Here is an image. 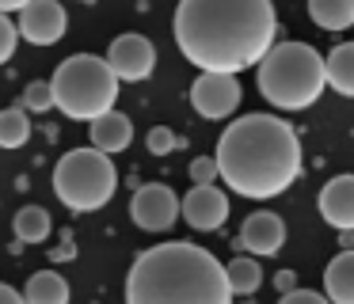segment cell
I'll return each instance as SVG.
<instances>
[{
	"instance_id": "6da1fadb",
	"label": "cell",
	"mask_w": 354,
	"mask_h": 304,
	"mask_svg": "<svg viewBox=\"0 0 354 304\" xmlns=\"http://www.w3.org/2000/svg\"><path fill=\"white\" fill-rule=\"evenodd\" d=\"M176 46L202 73H244L274 46L278 15L270 0H179Z\"/></svg>"
},
{
	"instance_id": "7a4b0ae2",
	"label": "cell",
	"mask_w": 354,
	"mask_h": 304,
	"mask_svg": "<svg viewBox=\"0 0 354 304\" xmlns=\"http://www.w3.org/2000/svg\"><path fill=\"white\" fill-rule=\"evenodd\" d=\"M217 179L240 198H278L301 179V137L278 114H244L217 137Z\"/></svg>"
},
{
	"instance_id": "3957f363",
	"label": "cell",
	"mask_w": 354,
	"mask_h": 304,
	"mask_svg": "<svg viewBox=\"0 0 354 304\" xmlns=\"http://www.w3.org/2000/svg\"><path fill=\"white\" fill-rule=\"evenodd\" d=\"M126 304H232L225 266L198 243H156L126 274Z\"/></svg>"
},
{
	"instance_id": "277c9868",
	"label": "cell",
	"mask_w": 354,
	"mask_h": 304,
	"mask_svg": "<svg viewBox=\"0 0 354 304\" xmlns=\"http://www.w3.org/2000/svg\"><path fill=\"white\" fill-rule=\"evenodd\" d=\"M259 95L278 111H305L324 95V57L308 42H278L255 65Z\"/></svg>"
},
{
	"instance_id": "5b68a950",
	"label": "cell",
	"mask_w": 354,
	"mask_h": 304,
	"mask_svg": "<svg viewBox=\"0 0 354 304\" xmlns=\"http://www.w3.org/2000/svg\"><path fill=\"white\" fill-rule=\"evenodd\" d=\"M50 91H54V106L65 118L92 122L100 114L115 111L118 80L103 57H95V53H73V57H65L57 65L54 80H50Z\"/></svg>"
},
{
	"instance_id": "8992f818",
	"label": "cell",
	"mask_w": 354,
	"mask_h": 304,
	"mask_svg": "<svg viewBox=\"0 0 354 304\" xmlns=\"http://www.w3.org/2000/svg\"><path fill=\"white\" fill-rule=\"evenodd\" d=\"M118 190V167L100 149H73L54 167V194L73 213H92L115 198Z\"/></svg>"
},
{
	"instance_id": "52a82bcc",
	"label": "cell",
	"mask_w": 354,
	"mask_h": 304,
	"mask_svg": "<svg viewBox=\"0 0 354 304\" xmlns=\"http://www.w3.org/2000/svg\"><path fill=\"white\" fill-rule=\"evenodd\" d=\"M130 217L141 232H168L179 220V198L164 182H145L130 198Z\"/></svg>"
},
{
	"instance_id": "ba28073f",
	"label": "cell",
	"mask_w": 354,
	"mask_h": 304,
	"mask_svg": "<svg viewBox=\"0 0 354 304\" xmlns=\"http://www.w3.org/2000/svg\"><path fill=\"white\" fill-rule=\"evenodd\" d=\"M240 80L232 73H198V80L191 84V106L202 114V118L217 122L229 118L240 106Z\"/></svg>"
},
{
	"instance_id": "9c48e42d",
	"label": "cell",
	"mask_w": 354,
	"mask_h": 304,
	"mask_svg": "<svg viewBox=\"0 0 354 304\" xmlns=\"http://www.w3.org/2000/svg\"><path fill=\"white\" fill-rule=\"evenodd\" d=\"M65 23H69V12H65L62 0H27L19 8L16 30L31 46H54V42H62Z\"/></svg>"
},
{
	"instance_id": "30bf717a",
	"label": "cell",
	"mask_w": 354,
	"mask_h": 304,
	"mask_svg": "<svg viewBox=\"0 0 354 304\" xmlns=\"http://www.w3.org/2000/svg\"><path fill=\"white\" fill-rule=\"evenodd\" d=\"M107 68L115 73V80H130V84L149 80L153 68H156L153 42H149L145 35H133V30L130 35H118L107 50Z\"/></svg>"
},
{
	"instance_id": "8fae6325",
	"label": "cell",
	"mask_w": 354,
	"mask_h": 304,
	"mask_svg": "<svg viewBox=\"0 0 354 304\" xmlns=\"http://www.w3.org/2000/svg\"><path fill=\"white\" fill-rule=\"evenodd\" d=\"M179 217L194 228V232H217V228L229 220V198H225L221 187L214 182H202V187H191L179 202Z\"/></svg>"
},
{
	"instance_id": "7c38bea8",
	"label": "cell",
	"mask_w": 354,
	"mask_h": 304,
	"mask_svg": "<svg viewBox=\"0 0 354 304\" xmlns=\"http://www.w3.org/2000/svg\"><path fill=\"white\" fill-rule=\"evenodd\" d=\"M282 243H286V220L270 209L252 213V217L240 225V236H236V247H244L248 255H255V258L278 255Z\"/></svg>"
},
{
	"instance_id": "4fadbf2b",
	"label": "cell",
	"mask_w": 354,
	"mask_h": 304,
	"mask_svg": "<svg viewBox=\"0 0 354 304\" xmlns=\"http://www.w3.org/2000/svg\"><path fill=\"white\" fill-rule=\"evenodd\" d=\"M316 209L339 232H354V175H335L331 182H324Z\"/></svg>"
},
{
	"instance_id": "5bb4252c",
	"label": "cell",
	"mask_w": 354,
	"mask_h": 304,
	"mask_svg": "<svg viewBox=\"0 0 354 304\" xmlns=\"http://www.w3.org/2000/svg\"><path fill=\"white\" fill-rule=\"evenodd\" d=\"M88 133H92V149H100L111 156V152H122L126 144L133 141V122L126 118L122 111H107V114H100V118H92Z\"/></svg>"
},
{
	"instance_id": "9a60e30c",
	"label": "cell",
	"mask_w": 354,
	"mask_h": 304,
	"mask_svg": "<svg viewBox=\"0 0 354 304\" xmlns=\"http://www.w3.org/2000/svg\"><path fill=\"white\" fill-rule=\"evenodd\" d=\"M324 296L331 304H354V247L339 251L324 266Z\"/></svg>"
},
{
	"instance_id": "2e32d148",
	"label": "cell",
	"mask_w": 354,
	"mask_h": 304,
	"mask_svg": "<svg viewBox=\"0 0 354 304\" xmlns=\"http://www.w3.org/2000/svg\"><path fill=\"white\" fill-rule=\"evenodd\" d=\"M324 80L331 84V91L354 99V42H339L324 57Z\"/></svg>"
},
{
	"instance_id": "e0dca14e",
	"label": "cell",
	"mask_w": 354,
	"mask_h": 304,
	"mask_svg": "<svg viewBox=\"0 0 354 304\" xmlns=\"http://www.w3.org/2000/svg\"><path fill=\"white\" fill-rule=\"evenodd\" d=\"M24 304H69V281L57 270L31 274V281L24 289Z\"/></svg>"
},
{
	"instance_id": "ac0fdd59",
	"label": "cell",
	"mask_w": 354,
	"mask_h": 304,
	"mask_svg": "<svg viewBox=\"0 0 354 304\" xmlns=\"http://www.w3.org/2000/svg\"><path fill=\"white\" fill-rule=\"evenodd\" d=\"M225 281H229V293L232 296H252L259 293L263 285V270L255 263V255H236L229 266H225Z\"/></svg>"
},
{
	"instance_id": "d6986e66",
	"label": "cell",
	"mask_w": 354,
	"mask_h": 304,
	"mask_svg": "<svg viewBox=\"0 0 354 304\" xmlns=\"http://www.w3.org/2000/svg\"><path fill=\"white\" fill-rule=\"evenodd\" d=\"M308 15L320 30L354 27V0H308Z\"/></svg>"
},
{
	"instance_id": "ffe728a7",
	"label": "cell",
	"mask_w": 354,
	"mask_h": 304,
	"mask_svg": "<svg viewBox=\"0 0 354 304\" xmlns=\"http://www.w3.org/2000/svg\"><path fill=\"white\" fill-rule=\"evenodd\" d=\"M50 228L54 225H50V213L42 205H24L12 220V232H16L19 243H42L50 236Z\"/></svg>"
},
{
	"instance_id": "44dd1931",
	"label": "cell",
	"mask_w": 354,
	"mask_h": 304,
	"mask_svg": "<svg viewBox=\"0 0 354 304\" xmlns=\"http://www.w3.org/2000/svg\"><path fill=\"white\" fill-rule=\"evenodd\" d=\"M31 141V118L24 106L0 111V149H24Z\"/></svg>"
},
{
	"instance_id": "7402d4cb",
	"label": "cell",
	"mask_w": 354,
	"mask_h": 304,
	"mask_svg": "<svg viewBox=\"0 0 354 304\" xmlns=\"http://www.w3.org/2000/svg\"><path fill=\"white\" fill-rule=\"evenodd\" d=\"M54 106V91H50V80H31L24 88V111H50Z\"/></svg>"
},
{
	"instance_id": "603a6c76",
	"label": "cell",
	"mask_w": 354,
	"mask_h": 304,
	"mask_svg": "<svg viewBox=\"0 0 354 304\" xmlns=\"http://www.w3.org/2000/svg\"><path fill=\"white\" fill-rule=\"evenodd\" d=\"M145 144H149V152H153V156H168V152H176L179 137L171 133L168 126H153V129L145 133Z\"/></svg>"
},
{
	"instance_id": "cb8c5ba5",
	"label": "cell",
	"mask_w": 354,
	"mask_h": 304,
	"mask_svg": "<svg viewBox=\"0 0 354 304\" xmlns=\"http://www.w3.org/2000/svg\"><path fill=\"white\" fill-rule=\"evenodd\" d=\"M16 46H19V30H16V23H12L8 15L0 12V65H4V61H12Z\"/></svg>"
},
{
	"instance_id": "d4e9b609",
	"label": "cell",
	"mask_w": 354,
	"mask_h": 304,
	"mask_svg": "<svg viewBox=\"0 0 354 304\" xmlns=\"http://www.w3.org/2000/svg\"><path fill=\"white\" fill-rule=\"evenodd\" d=\"M187 171H191L194 187H202V182H217V160L214 156H194Z\"/></svg>"
},
{
	"instance_id": "484cf974",
	"label": "cell",
	"mask_w": 354,
	"mask_h": 304,
	"mask_svg": "<svg viewBox=\"0 0 354 304\" xmlns=\"http://www.w3.org/2000/svg\"><path fill=\"white\" fill-rule=\"evenodd\" d=\"M278 304H331V301L324 293H316V289H290V293H282Z\"/></svg>"
},
{
	"instance_id": "4316f807",
	"label": "cell",
	"mask_w": 354,
	"mask_h": 304,
	"mask_svg": "<svg viewBox=\"0 0 354 304\" xmlns=\"http://www.w3.org/2000/svg\"><path fill=\"white\" fill-rule=\"evenodd\" d=\"M0 304H24V293H16L12 285H4V281H0Z\"/></svg>"
},
{
	"instance_id": "83f0119b",
	"label": "cell",
	"mask_w": 354,
	"mask_h": 304,
	"mask_svg": "<svg viewBox=\"0 0 354 304\" xmlns=\"http://www.w3.org/2000/svg\"><path fill=\"white\" fill-rule=\"evenodd\" d=\"M274 285L282 289V293H290V289H297V278H293V270H282V274L274 278Z\"/></svg>"
},
{
	"instance_id": "f1b7e54d",
	"label": "cell",
	"mask_w": 354,
	"mask_h": 304,
	"mask_svg": "<svg viewBox=\"0 0 354 304\" xmlns=\"http://www.w3.org/2000/svg\"><path fill=\"white\" fill-rule=\"evenodd\" d=\"M27 0H0V12L8 15V12H19V8H24Z\"/></svg>"
}]
</instances>
